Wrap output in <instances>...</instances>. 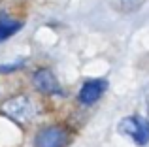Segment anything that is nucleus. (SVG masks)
<instances>
[{"instance_id": "3", "label": "nucleus", "mask_w": 149, "mask_h": 147, "mask_svg": "<svg viewBox=\"0 0 149 147\" xmlns=\"http://www.w3.org/2000/svg\"><path fill=\"white\" fill-rule=\"evenodd\" d=\"M68 141L66 132L61 126H49L36 136V147H64Z\"/></svg>"}, {"instance_id": "4", "label": "nucleus", "mask_w": 149, "mask_h": 147, "mask_svg": "<svg viewBox=\"0 0 149 147\" xmlns=\"http://www.w3.org/2000/svg\"><path fill=\"white\" fill-rule=\"evenodd\" d=\"M106 87H108V83L102 79H91V81H85L83 87H81L79 91V100L81 104H95L96 100L102 96V92L106 91Z\"/></svg>"}, {"instance_id": "1", "label": "nucleus", "mask_w": 149, "mask_h": 147, "mask_svg": "<svg viewBox=\"0 0 149 147\" xmlns=\"http://www.w3.org/2000/svg\"><path fill=\"white\" fill-rule=\"evenodd\" d=\"M0 110H2V113L6 117H10L15 123H21V125L29 123L36 115V107H34L32 100L29 96H15V98L6 100Z\"/></svg>"}, {"instance_id": "2", "label": "nucleus", "mask_w": 149, "mask_h": 147, "mask_svg": "<svg viewBox=\"0 0 149 147\" xmlns=\"http://www.w3.org/2000/svg\"><path fill=\"white\" fill-rule=\"evenodd\" d=\"M119 132L142 147L149 141V119L140 117V115L125 117L119 123Z\"/></svg>"}, {"instance_id": "5", "label": "nucleus", "mask_w": 149, "mask_h": 147, "mask_svg": "<svg viewBox=\"0 0 149 147\" xmlns=\"http://www.w3.org/2000/svg\"><path fill=\"white\" fill-rule=\"evenodd\" d=\"M32 81H34V87H36L38 91L45 92V94H55V92H58V81H57V77L53 76V72L47 70V68L38 70L34 74Z\"/></svg>"}, {"instance_id": "7", "label": "nucleus", "mask_w": 149, "mask_h": 147, "mask_svg": "<svg viewBox=\"0 0 149 147\" xmlns=\"http://www.w3.org/2000/svg\"><path fill=\"white\" fill-rule=\"evenodd\" d=\"M143 4V0H121V6L127 11H134L136 8H140Z\"/></svg>"}, {"instance_id": "8", "label": "nucleus", "mask_w": 149, "mask_h": 147, "mask_svg": "<svg viewBox=\"0 0 149 147\" xmlns=\"http://www.w3.org/2000/svg\"><path fill=\"white\" fill-rule=\"evenodd\" d=\"M146 106H147V110H149V87L146 89Z\"/></svg>"}, {"instance_id": "6", "label": "nucleus", "mask_w": 149, "mask_h": 147, "mask_svg": "<svg viewBox=\"0 0 149 147\" xmlns=\"http://www.w3.org/2000/svg\"><path fill=\"white\" fill-rule=\"evenodd\" d=\"M19 28H21V23L19 21H13V19L6 17L4 13H0V42L10 38L11 34H15Z\"/></svg>"}]
</instances>
